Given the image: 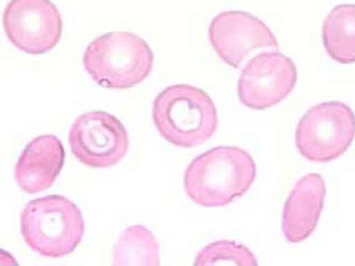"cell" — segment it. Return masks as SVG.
<instances>
[{
    "mask_svg": "<svg viewBox=\"0 0 355 266\" xmlns=\"http://www.w3.org/2000/svg\"><path fill=\"white\" fill-rule=\"evenodd\" d=\"M257 177V166L248 152L218 145L195 158L184 172V192L192 202L220 208L243 197Z\"/></svg>",
    "mask_w": 355,
    "mask_h": 266,
    "instance_id": "obj_1",
    "label": "cell"
},
{
    "mask_svg": "<svg viewBox=\"0 0 355 266\" xmlns=\"http://www.w3.org/2000/svg\"><path fill=\"white\" fill-rule=\"evenodd\" d=\"M153 120L159 134L180 148H195L214 136L218 126L212 98L195 86L172 85L155 98Z\"/></svg>",
    "mask_w": 355,
    "mask_h": 266,
    "instance_id": "obj_2",
    "label": "cell"
},
{
    "mask_svg": "<svg viewBox=\"0 0 355 266\" xmlns=\"http://www.w3.org/2000/svg\"><path fill=\"white\" fill-rule=\"evenodd\" d=\"M83 62L98 85L128 90L148 78L153 53L146 40L134 33L111 31L87 45Z\"/></svg>",
    "mask_w": 355,
    "mask_h": 266,
    "instance_id": "obj_3",
    "label": "cell"
},
{
    "mask_svg": "<svg viewBox=\"0 0 355 266\" xmlns=\"http://www.w3.org/2000/svg\"><path fill=\"white\" fill-rule=\"evenodd\" d=\"M20 231L33 251L50 259H62L79 247L85 223L73 202L64 195H46L25 206Z\"/></svg>",
    "mask_w": 355,
    "mask_h": 266,
    "instance_id": "obj_4",
    "label": "cell"
},
{
    "mask_svg": "<svg viewBox=\"0 0 355 266\" xmlns=\"http://www.w3.org/2000/svg\"><path fill=\"white\" fill-rule=\"evenodd\" d=\"M355 139V114L348 105L327 101L302 116L295 130V145L303 157L328 163L348 151Z\"/></svg>",
    "mask_w": 355,
    "mask_h": 266,
    "instance_id": "obj_5",
    "label": "cell"
},
{
    "mask_svg": "<svg viewBox=\"0 0 355 266\" xmlns=\"http://www.w3.org/2000/svg\"><path fill=\"white\" fill-rule=\"evenodd\" d=\"M69 145L73 157L90 168H110L120 163L129 151V134L121 122L105 111L79 116L69 130Z\"/></svg>",
    "mask_w": 355,
    "mask_h": 266,
    "instance_id": "obj_6",
    "label": "cell"
},
{
    "mask_svg": "<svg viewBox=\"0 0 355 266\" xmlns=\"http://www.w3.org/2000/svg\"><path fill=\"white\" fill-rule=\"evenodd\" d=\"M3 26L9 42L31 55L49 53L62 35V15L51 0H10Z\"/></svg>",
    "mask_w": 355,
    "mask_h": 266,
    "instance_id": "obj_7",
    "label": "cell"
},
{
    "mask_svg": "<svg viewBox=\"0 0 355 266\" xmlns=\"http://www.w3.org/2000/svg\"><path fill=\"white\" fill-rule=\"evenodd\" d=\"M297 66L279 51L262 53L245 65L237 82L239 101L248 109L262 111L276 106L297 85Z\"/></svg>",
    "mask_w": 355,
    "mask_h": 266,
    "instance_id": "obj_8",
    "label": "cell"
},
{
    "mask_svg": "<svg viewBox=\"0 0 355 266\" xmlns=\"http://www.w3.org/2000/svg\"><path fill=\"white\" fill-rule=\"evenodd\" d=\"M209 43L227 65L239 69L256 48H278L276 35L250 12L228 10L214 17L209 28Z\"/></svg>",
    "mask_w": 355,
    "mask_h": 266,
    "instance_id": "obj_9",
    "label": "cell"
},
{
    "mask_svg": "<svg viewBox=\"0 0 355 266\" xmlns=\"http://www.w3.org/2000/svg\"><path fill=\"white\" fill-rule=\"evenodd\" d=\"M65 162L62 141L54 134H43L29 142L19 157L14 177L25 193L49 189L60 175Z\"/></svg>",
    "mask_w": 355,
    "mask_h": 266,
    "instance_id": "obj_10",
    "label": "cell"
},
{
    "mask_svg": "<svg viewBox=\"0 0 355 266\" xmlns=\"http://www.w3.org/2000/svg\"><path fill=\"white\" fill-rule=\"evenodd\" d=\"M325 194V181L320 175L311 173L297 181L283 209V236L288 242H304L312 236L323 212Z\"/></svg>",
    "mask_w": 355,
    "mask_h": 266,
    "instance_id": "obj_11",
    "label": "cell"
},
{
    "mask_svg": "<svg viewBox=\"0 0 355 266\" xmlns=\"http://www.w3.org/2000/svg\"><path fill=\"white\" fill-rule=\"evenodd\" d=\"M323 44L333 60L339 64H354V4H340L328 14L323 23Z\"/></svg>",
    "mask_w": 355,
    "mask_h": 266,
    "instance_id": "obj_12",
    "label": "cell"
},
{
    "mask_svg": "<svg viewBox=\"0 0 355 266\" xmlns=\"http://www.w3.org/2000/svg\"><path fill=\"white\" fill-rule=\"evenodd\" d=\"M159 242L144 225H131L119 236L112 251L114 266H159Z\"/></svg>",
    "mask_w": 355,
    "mask_h": 266,
    "instance_id": "obj_13",
    "label": "cell"
},
{
    "mask_svg": "<svg viewBox=\"0 0 355 266\" xmlns=\"http://www.w3.org/2000/svg\"><path fill=\"white\" fill-rule=\"evenodd\" d=\"M258 265L257 259L251 250L231 240H220L209 244L196 255L195 266L212 265Z\"/></svg>",
    "mask_w": 355,
    "mask_h": 266,
    "instance_id": "obj_14",
    "label": "cell"
}]
</instances>
